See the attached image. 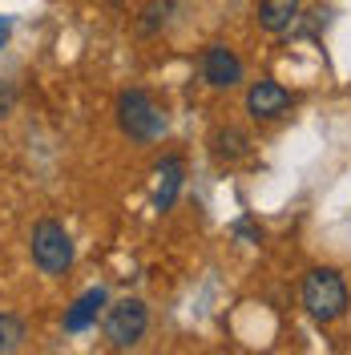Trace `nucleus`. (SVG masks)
Returning a JSON list of instances; mask_svg holds the SVG:
<instances>
[{
  "label": "nucleus",
  "instance_id": "obj_1",
  "mask_svg": "<svg viewBox=\"0 0 351 355\" xmlns=\"http://www.w3.org/2000/svg\"><path fill=\"white\" fill-rule=\"evenodd\" d=\"M303 307L315 323H335L343 311H348V283L339 270L319 266L303 279Z\"/></svg>",
  "mask_w": 351,
  "mask_h": 355
},
{
  "label": "nucleus",
  "instance_id": "obj_2",
  "mask_svg": "<svg viewBox=\"0 0 351 355\" xmlns=\"http://www.w3.org/2000/svg\"><path fill=\"white\" fill-rule=\"evenodd\" d=\"M117 121H121V130L130 133L133 141H157L166 133V125H170L166 113L154 105V97L146 89H126L117 97Z\"/></svg>",
  "mask_w": 351,
  "mask_h": 355
},
{
  "label": "nucleus",
  "instance_id": "obj_3",
  "mask_svg": "<svg viewBox=\"0 0 351 355\" xmlns=\"http://www.w3.org/2000/svg\"><path fill=\"white\" fill-rule=\"evenodd\" d=\"M33 263L41 266L44 275H65L73 266V239L65 234V226L53 218H44L33 226Z\"/></svg>",
  "mask_w": 351,
  "mask_h": 355
},
{
  "label": "nucleus",
  "instance_id": "obj_4",
  "mask_svg": "<svg viewBox=\"0 0 351 355\" xmlns=\"http://www.w3.org/2000/svg\"><path fill=\"white\" fill-rule=\"evenodd\" d=\"M150 327V311L142 299H121L105 311V339L113 347H137Z\"/></svg>",
  "mask_w": 351,
  "mask_h": 355
},
{
  "label": "nucleus",
  "instance_id": "obj_5",
  "mask_svg": "<svg viewBox=\"0 0 351 355\" xmlns=\"http://www.w3.org/2000/svg\"><path fill=\"white\" fill-rule=\"evenodd\" d=\"M202 77H206V85H214V89H234L242 81V61L234 57V49L210 44L202 53Z\"/></svg>",
  "mask_w": 351,
  "mask_h": 355
},
{
  "label": "nucleus",
  "instance_id": "obj_6",
  "mask_svg": "<svg viewBox=\"0 0 351 355\" xmlns=\"http://www.w3.org/2000/svg\"><path fill=\"white\" fill-rule=\"evenodd\" d=\"M246 110L259 121H271V117L291 110V89H283L279 81H255L250 93H246Z\"/></svg>",
  "mask_w": 351,
  "mask_h": 355
},
{
  "label": "nucleus",
  "instance_id": "obj_7",
  "mask_svg": "<svg viewBox=\"0 0 351 355\" xmlns=\"http://www.w3.org/2000/svg\"><path fill=\"white\" fill-rule=\"evenodd\" d=\"M105 303H110V295H105V287H89L73 307L65 311V331H73V335H81V331H89L93 323H97V315L105 311Z\"/></svg>",
  "mask_w": 351,
  "mask_h": 355
},
{
  "label": "nucleus",
  "instance_id": "obj_8",
  "mask_svg": "<svg viewBox=\"0 0 351 355\" xmlns=\"http://www.w3.org/2000/svg\"><path fill=\"white\" fill-rule=\"evenodd\" d=\"M157 190H154V210H174L178 202V190H182V178H186V166H182V157H162L157 162Z\"/></svg>",
  "mask_w": 351,
  "mask_h": 355
},
{
  "label": "nucleus",
  "instance_id": "obj_9",
  "mask_svg": "<svg viewBox=\"0 0 351 355\" xmlns=\"http://www.w3.org/2000/svg\"><path fill=\"white\" fill-rule=\"evenodd\" d=\"M299 21V0H263L259 4V24L266 33H286Z\"/></svg>",
  "mask_w": 351,
  "mask_h": 355
},
{
  "label": "nucleus",
  "instance_id": "obj_10",
  "mask_svg": "<svg viewBox=\"0 0 351 355\" xmlns=\"http://www.w3.org/2000/svg\"><path fill=\"white\" fill-rule=\"evenodd\" d=\"M210 150H214L219 162H239V157L250 154V137L242 130H234V125H226V130H219L210 137Z\"/></svg>",
  "mask_w": 351,
  "mask_h": 355
},
{
  "label": "nucleus",
  "instance_id": "obj_11",
  "mask_svg": "<svg viewBox=\"0 0 351 355\" xmlns=\"http://www.w3.org/2000/svg\"><path fill=\"white\" fill-rule=\"evenodd\" d=\"M21 343H24V323L17 315H0V355L17 352Z\"/></svg>",
  "mask_w": 351,
  "mask_h": 355
},
{
  "label": "nucleus",
  "instance_id": "obj_12",
  "mask_svg": "<svg viewBox=\"0 0 351 355\" xmlns=\"http://www.w3.org/2000/svg\"><path fill=\"white\" fill-rule=\"evenodd\" d=\"M234 234H239V239H246V243H259V239H263V230H259L250 218H239V222H234Z\"/></svg>",
  "mask_w": 351,
  "mask_h": 355
},
{
  "label": "nucleus",
  "instance_id": "obj_13",
  "mask_svg": "<svg viewBox=\"0 0 351 355\" xmlns=\"http://www.w3.org/2000/svg\"><path fill=\"white\" fill-rule=\"evenodd\" d=\"M8 33H12V24H8V17H0V49L8 44Z\"/></svg>",
  "mask_w": 351,
  "mask_h": 355
}]
</instances>
